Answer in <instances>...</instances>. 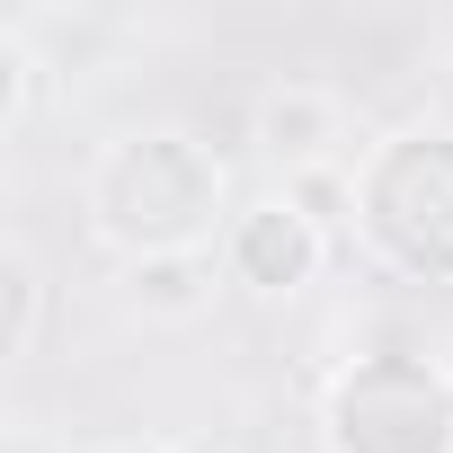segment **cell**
I'll use <instances>...</instances> for the list:
<instances>
[{"instance_id": "obj_1", "label": "cell", "mask_w": 453, "mask_h": 453, "mask_svg": "<svg viewBox=\"0 0 453 453\" xmlns=\"http://www.w3.org/2000/svg\"><path fill=\"white\" fill-rule=\"evenodd\" d=\"M311 250L320 241H311V222L294 204H258V213H241V232H232V258H241L250 285H303Z\"/></svg>"}, {"instance_id": "obj_2", "label": "cell", "mask_w": 453, "mask_h": 453, "mask_svg": "<svg viewBox=\"0 0 453 453\" xmlns=\"http://www.w3.org/2000/svg\"><path fill=\"white\" fill-rule=\"evenodd\" d=\"M320 142H329V98L320 89H276L258 107V151L267 160H311Z\"/></svg>"}]
</instances>
